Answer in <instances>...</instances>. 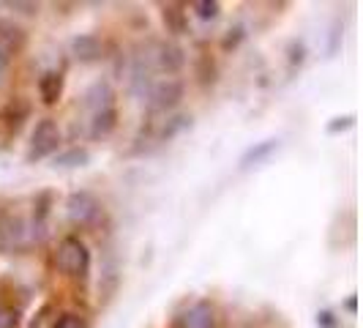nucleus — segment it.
Listing matches in <instances>:
<instances>
[{
    "label": "nucleus",
    "instance_id": "nucleus-21",
    "mask_svg": "<svg viewBox=\"0 0 363 328\" xmlns=\"http://www.w3.org/2000/svg\"><path fill=\"white\" fill-rule=\"evenodd\" d=\"M191 121H194V118H191V115H183V112H181V115H172V118H169V121L162 126V131H159V140H162V143H167V140L178 137L181 131L191 129Z\"/></svg>",
    "mask_w": 363,
    "mask_h": 328
},
{
    "label": "nucleus",
    "instance_id": "nucleus-3",
    "mask_svg": "<svg viewBox=\"0 0 363 328\" xmlns=\"http://www.w3.org/2000/svg\"><path fill=\"white\" fill-rule=\"evenodd\" d=\"M63 143V134L55 118H38L33 134H30V148H28V162H41L57 153V148Z\"/></svg>",
    "mask_w": 363,
    "mask_h": 328
},
{
    "label": "nucleus",
    "instance_id": "nucleus-15",
    "mask_svg": "<svg viewBox=\"0 0 363 328\" xmlns=\"http://www.w3.org/2000/svg\"><path fill=\"white\" fill-rule=\"evenodd\" d=\"M82 104L91 109V115L93 112H101V109L115 107V91H112L109 80H96L91 88L85 91V102Z\"/></svg>",
    "mask_w": 363,
    "mask_h": 328
},
{
    "label": "nucleus",
    "instance_id": "nucleus-24",
    "mask_svg": "<svg viewBox=\"0 0 363 328\" xmlns=\"http://www.w3.org/2000/svg\"><path fill=\"white\" fill-rule=\"evenodd\" d=\"M55 315H57V307H55V301H47V304H41V307H38V312L33 315V320H30V328H52Z\"/></svg>",
    "mask_w": 363,
    "mask_h": 328
},
{
    "label": "nucleus",
    "instance_id": "nucleus-17",
    "mask_svg": "<svg viewBox=\"0 0 363 328\" xmlns=\"http://www.w3.org/2000/svg\"><path fill=\"white\" fill-rule=\"evenodd\" d=\"M118 118H121V115H118V107L93 112V115H91V129H88L91 140H104V137H109V134L118 129Z\"/></svg>",
    "mask_w": 363,
    "mask_h": 328
},
{
    "label": "nucleus",
    "instance_id": "nucleus-22",
    "mask_svg": "<svg viewBox=\"0 0 363 328\" xmlns=\"http://www.w3.org/2000/svg\"><path fill=\"white\" fill-rule=\"evenodd\" d=\"M52 328H91V320L82 312H60L55 315Z\"/></svg>",
    "mask_w": 363,
    "mask_h": 328
},
{
    "label": "nucleus",
    "instance_id": "nucleus-2",
    "mask_svg": "<svg viewBox=\"0 0 363 328\" xmlns=\"http://www.w3.org/2000/svg\"><path fill=\"white\" fill-rule=\"evenodd\" d=\"M101 214H104V205L91 189H77L66 197V217H69L74 227L91 230L101 222Z\"/></svg>",
    "mask_w": 363,
    "mask_h": 328
},
{
    "label": "nucleus",
    "instance_id": "nucleus-12",
    "mask_svg": "<svg viewBox=\"0 0 363 328\" xmlns=\"http://www.w3.org/2000/svg\"><path fill=\"white\" fill-rule=\"evenodd\" d=\"M162 22H164V31L172 38H181L191 33V28H189V14H186V6H183V3H164Z\"/></svg>",
    "mask_w": 363,
    "mask_h": 328
},
{
    "label": "nucleus",
    "instance_id": "nucleus-6",
    "mask_svg": "<svg viewBox=\"0 0 363 328\" xmlns=\"http://www.w3.org/2000/svg\"><path fill=\"white\" fill-rule=\"evenodd\" d=\"M183 93H186V85L183 80H162L153 85V91L147 93V109L150 112H172L183 102Z\"/></svg>",
    "mask_w": 363,
    "mask_h": 328
},
{
    "label": "nucleus",
    "instance_id": "nucleus-29",
    "mask_svg": "<svg viewBox=\"0 0 363 328\" xmlns=\"http://www.w3.org/2000/svg\"><path fill=\"white\" fill-rule=\"evenodd\" d=\"M317 328H339V317L330 310L317 312Z\"/></svg>",
    "mask_w": 363,
    "mask_h": 328
},
{
    "label": "nucleus",
    "instance_id": "nucleus-8",
    "mask_svg": "<svg viewBox=\"0 0 363 328\" xmlns=\"http://www.w3.org/2000/svg\"><path fill=\"white\" fill-rule=\"evenodd\" d=\"M153 63L164 74H181L183 66H186V50L175 41H162V44H156Z\"/></svg>",
    "mask_w": 363,
    "mask_h": 328
},
{
    "label": "nucleus",
    "instance_id": "nucleus-4",
    "mask_svg": "<svg viewBox=\"0 0 363 328\" xmlns=\"http://www.w3.org/2000/svg\"><path fill=\"white\" fill-rule=\"evenodd\" d=\"M153 72H156V63H153V53L147 50H137V55H131V63H128V91L134 93L137 99H147V93L153 91Z\"/></svg>",
    "mask_w": 363,
    "mask_h": 328
},
{
    "label": "nucleus",
    "instance_id": "nucleus-13",
    "mask_svg": "<svg viewBox=\"0 0 363 328\" xmlns=\"http://www.w3.org/2000/svg\"><path fill=\"white\" fill-rule=\"evenodd\" d=\"M25 44H28V33L19 28L17 22L0 19V53L6 58H14L25 50Z\"/></svg>",
    "mask_w": 363,
    "mask_h": 328
},
{
    "label": "nucleus",
    "instance_id": "nucleus-11",
    "mask_svg": "<svg viewBox=\"0 0 363 328\" xmlns=\"http://www.w3.org/2000/svg\"><path fill=\"white\" fill-rule=\"evenodd\" d=\"M279 146H281L279 137H268V140H262V143H255L252 148H246L243 156H240V162H238L240 173H249V170L259 167L262 162H268L273 153L279 151Z\"/></svg>",
    "mask_w": 363,
    "mask_h": 328
},
{
    "label": "nucleus",
    "instance_id": "nucleus-16",
    "mask_svg": "<svg viewBox=\"0 0 363 328\" xmlns=\"http://www.w3.org/2000/svg\"><path fill=\"white\" fill-rule=\"evenodd\" d=\"M118 288H121V266H118L115 255H107L104 266H101V276H99V295H101V301H109L118 293Z\"/></svg>",
    "mask_w": 363,
    "mask_h": 328
},
{
    "label": "nucleus",
    "instance_id": "nucleus-25",
    "mask_svg": "<svg viewBox=\"0 0 363 328\" xmlns=\"http://www.w3.org/2000/svg\"><path fill=\"white\" fill-rule=\"evenodd\" d=\"M191 9L197 11V17L202 22H213L221 14V3L218 0H197V3H191Z\"/></svg>",
    "mask_w": 363,
    "mask_h": 328
},
{
    "label": "nucleus",
    "instance_id": "nucleus-20",
    "mask_svg": "<svg viewBox=\"0 0 363 328\" xmlns=\"http://www.w3.org/2000/svg\"><path fill=\"white\" fill-rule=\"evenodd\" d=\"M194 74H197V82H200L202 88L216 85V80H218L216 60H213L211 55H200V58H197V66H194Z\"/></svg>",
    "mask_w": 363,
    "mask_h": 328
},
{
    "label": "nucleus",
    "instance_id": "nucleus-14",
    "mask_svg": "<svg viewBox=\"0 0 363 328\" xmlns=\"http://www.w3.org/2000/svg\"><path fill=\"white\" fill-rule=\"evenodd\" d=\"M63 88H66V77H63V72H57V69L44 72L41 77H38V99H41V104H47V107L57 104L60 96H63Z\"/></svg>",
    "mask_w": 363,
    "mask_h": 328
},
{
    "label": "nucleus",
    "instance_id": "nucleus-19",
    "mask_svg": "<svg viewBox=\"0 0 363 328\" xmlns=\"http://www.w3.org/2000/svg\"><path fill=\"white\" fill-rule=\"evenodd\" d=\"M52 202H55L52 189H44V192L36 195V202H33V230H36V233H44L47 219L52 214Z\"/></svg>",
    "mask_w": 363,
    "mask_h": 328
},
{
    "label": "nucleus",
    "instance_id": "nucleus-18",
    "mask_svg": "<svg viewBox=\"0 0 363 328\" xmlns=\"http://www.w3.org/2000/svg\"><path fill=\"white\" fill-rule=\"evenodd\" d=\"M91 164V151L82 146L66 148L60 153H55L52 167H60V170H74V167H88Z\"/></svg>",
    "mask_w": 363,
    "mask_h": 328
},
{
    "label": "nucleus",
    "instance_id": "nucleus-1",
    "mask_svg": "<svg viewBox=\"0 0 363 328\" xmlns=\"http://www.w3.org/2000/svg\"><path fill=\"white\" fill-rule=\"evenodd\" d=\"M55 263H57V268H60L63 276H69V279L79 282V285H88L93 271V257L88 244L79 236L69 233V236L60 238L57 252H55Z\"/></svg>",
    "mask_w": 363,
    "mask_h": 328
},
{
    "label": "nucleus",
    "instance_id": "nucleus-7",
    "mask_svg": "<svg viewBox=\"0 0 363 328\" xmlns=\"http://www.w3.org/2000/svg\"><path fill=\"white\" fill-rule=\"evenodd\" d=\"M69 53H72L74 60L79 63H99L107 58V50H104V41L96 36V33H79L69 41Z\"/></svg>",
    "mask_w": 363,
    "mask_h": 328
},
{
    "label": "nucleus",
    "instance_id": "nucleus-5",
    "mask_svg": "<svg viewBox=\"0 0 363 328\" xmlns=\"http://www.w3.org/2000/svg\"><path fill=\"white\" fill-rule=\"evenodd\" d=\"M28 244V227L25 219L0 208V255L22 252Z\"/></svg>",
    "mask_w": 363,
    "mask_h": 328
},
{
    "label": "nucleus",
    "instance_id": "nucleus-28",
    "mask_svg": "<svg viewBox=\"0 0 363 328\" xmlns=\"http://www.w3.org/2000/svg\"><path fill=\"white\" fill-rule=\"evenodd\" d=\"M352 126H355V115H339V118H333L328 124L325 131L328 134H342V131H350Z\"/></svg>",
    "mask_w": 363,
    "mask_h": 328
},
{
    "label": "nucleus",
    "instance_id": "nucleus-9",
    "mask_svg": "<svg viewBox=\"0 0 363 328\" xmlns=\"http://www.w3.org/2000/svg\"><path fill=\"white\" fill-rule=\"evenodd\" d=\"M178 323L181 328H218L216 307L211 301H197L183 315H178Z\"/></svg>",
    "mask_w": 363,
    "mask_h": 328
},
{
    "label": "nucleus",
    "instance_id": "nucleus-10",
    "mask_svg": "<svg viewBox=\"0 0 363 328\" xmlns=\"http://www.w3.org/2000/svg\"><path fill=\"white\" fill-rule=\"evenodd\" d=\"M30 112H33L30 102L22 99V96H14L6 107L0 109V121H3V126H6L9 134H17L19 129L25 126V121H30Z\"/></svg>",
    "mask_w": 363,
    "mask_h": 328
},
{
    "label": "nucleus",
    "instance_id": "nucleus-30",
    "mask_svg": "<svg viewBox=\"0 0 363 328\" xmlns=\"http://www.w3.org/2000/svg\"><path fill=\"white\" fill-rule=\"evenodd\" d=\"M9 9H14L19 14H38V3H22V0H11V3H6Z\"/></svg>",
    "mask_w": 363,
    "mask_h": 328
},
{
    "label": "nucleus",
    "instance_id": "nucleus-26",
    "mask_svg": "<svg viewBox=\"0 0 363 328\" xmlns=\"http://www.w3.org/2000/svg\"><path fill=\"white\" fill-rule=\"evenodd\" d=\"M303 60H306V44L301 38H292L290 44H287V63H290L292 69H301Z\"/></svg>",
    "mask_w": 363,
    "mask_h": 328
},
{
    "label": "nucleus",
    "instance_id": "nucleus-31",
    "mask_svg": "<svg viewBox=\"0 0 363 328\" xmlns=\"http://www.w3.org/2000/svg\"><path fill=\"white\" fill-rule=\"evenodd\" d=\"M345 310L355 315V310H358V298H355V295H350V298H347V301H345Z\"/></svg>",
    "mask_w": 363,
    "mask_h": 328
},
{
    "label": "nucleus",
    "instance_id": "nucleus-27",
    "mask_svg": "<svg viewBox=\"0 0 363 328\" xmlns=\"http://www.w3.org/2000/svg\"><path fill=\"white\" fill-rule=\"evenodd\" d=\"M243 38H246V28H243V25L230 28V31H227V36L221 38V50H224V53H233V50L240 47V41H243Z\"/></svg>",
    "mask_w": 363,
    "mask_h": 328
},
{
    "label": "nucleus",
    "instance_id": "nucleus-32",
    "mask_svg": "<svg viewBox=\"0 0 363 328\" xmlns=\"http://www.w3.org/2000/svg\"><path fill=\"white\" fill-rule=\"evenodd\" d=\"M9 63H11V58H6V55L0 53V74H3L6 69H9Z\"/></svg>",
    "mask_w": 363,
    "mask_h": 328
},
{
    "label": "nucleus",
    "instance_id": "nucleus-23",
    "mask_svg": "<svg viewBox=\"0 0 363 328\" xmlns=\"http://www.w3.org/2000/svg\"><path fill=\"white\" fill-rule=\"evenodd\" d=\"M19 323H22L19 307H14V304H9V301L0 298V328H19Z\"/></svg>",
    "mask_w": 363,
    "mask_h": 328
}]
</instances>
